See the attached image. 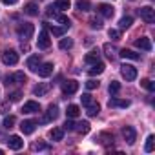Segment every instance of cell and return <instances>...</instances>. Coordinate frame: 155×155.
Instances as JSON below:
<instances>
[{
  "instance_id": "603a6c76",
  "label": "cell",
  "mask_w": 155,
  "mask_h": 155,
  "mask_svg": "<svg viewBox=\"0 0 155 155\" xmlns=\"http://www.w3.org/2000/svg\"><path fill=\"white\" fill-rule=\"evenodd\" d=\"M86 108H88V111H86V113H88L90 117H95V115H99V111H101V106H99L97 102H93V101H91Z\"/></svg>"
},
{
  "instance_id": "8d00e7d4",
  "label": "cell",
  "mask_w": 155,
  "mask_h": 155,
  "mask_svg": "<svg viewBox=\"0 0 155 155\" xmlns=\"http://www.w3.org/2000/svg\"><path fill=\"white\" fill-rule=\"evenodd\" d=\"M153 135H148V139H146V146H144V150L150 153V151H153Z\"/></svg>"
},
{
  "instance_id": "1f68e13d",
  "label": "cell",
  "mask_w": 155,
  "mask_h": 155,
  "mask_svg": "<svg viewBox=\"0 0 155 155\" xmlns=\"http://www.w3.org/2000/svg\"><path fill=\"white\" fill-rule=\"evenodd\" d=\"M15 122H17V119H15L13 115H8V117L4 119V128H6V130H11V128L15 126Z\"/></svg>"
},
{
  "instance_id": "f35d334b",
  "label": "cell",
  "mask_w": 155,
  "mask_h": 155,
  "mask_svg": "<svg viewBox=\"0 0 155 155\" xmlns=\"http://www.w3.org/2000/svg\"><path fill=\"white\" fill-rule=\"evenodd\" d=\"M90 26H91L93 29H101V28H102V22H101L99 18H95V17H93V18L90 20Z\"/></svg>"
},
{
  "instance_id": "3957f363",
  "label": "cell",
  "mask_w": 155,
  "mask_h": 155,
  "mask_svg": "<svg viewBox=\"0 0 155 155\" xmlns=\"http://www.w3.org/2000/svg\"><path fill=\"white\" fill-rule=\"evenodd\" d=\"M120 73L126 81H135L137 79V68L130 66V64H122L120 66Z\"/></svg>"
},
{
  "instance_id": "7c38bea8",
  "label": "cell",
  "mask_w": 155,
  "mask_h": 155,
  "mask_svg": "<svg viewBox=\"0 0 155 155\" xmlns=\"http://www.w3.org/2000/svg\"><path fill=\"white\" fill-rule=\"evenodd\" d=\"M57 117H58V108L51 104V106L48 108V111H46V115L42 117V122H51V120H55Z\"/></svg>"
},
{
  "instance_id": "8992f818",
  "label": "cell",
  "mask_w": 155,
  "mask_h": 155,
  "mask_svg": "<svg viewBox=\"0 0 155 155\" xmlns=\"http://www.w3.org/2000/svg\"><path fill=\"white\" fill-rule=\"evenodd\" d=\"M122 137H124V140H126L128 144H133L135 139H137L135 128H133V126H124V128H122Z\"/></svg>"
},
{
  "instance_id": "9a60e30c",
  "label": "cell",
  "mask_w": 155,
  "mask_h": 155,
  "mask_svg": "<svg viewBox=\"0 0 155 155\" xmlns=\"http://www.w3.org/2000/svg\"><path fill=\"white\" fill-rule=\"evenodd\" d=\"M8 146H9L11 150H20V148L24 146V140H22L18 135H11V137L8 139Z\"/></svg>"
},
{
  "instance_id": "60d3db41",
  "label": "cell",
  "mask_w": 155,
  "mask_h": 155,
  "mask_svg": "<svg viewBox=\"0 0 155 155\" xmlns=\"http://www.w3.org/2000/svg\"><path fill=\"white\" fill-rule=\"evenodd\" d=\"M64 29H66V28H55V26H51V33H53L55 37H62V35H64Z\"/></svg>"
},
{
  "instance_id": "f546056e",
  "label": "cell",
  "mask_w": 155,
  "mask_h": 155,
  "mask_svg": "<svg viewBox=\"0 0 155 155\" xmlns=\"http://www.w3.org/2000/svg\"><path fill=\"white\" fill-rule=\"evenodd\" d=\"M131 24H133V18L131 17H122L120 22H119V29H128Z\"/></svg>"
},
{
  "instance_id": "681fc988",
  "label": "cell",
  "mask_w": 155,
  "mask_h": 155,
  "mask_svg": "<svg viewBox=\"0 0 155 155\" xmlns=\"http://www.w3.org/2000/svg\"><path fill=\"white\" fill-rule=\"evenodd\" d=\"M40 2H42V0H40Z\"/></svg>"
},
{
  "instance_id": "ee69618b",
  "label": "cell",
  "mask_w": 155,
  "mask_h": 155,
  "mask_svg": "<svg viewBox=\"0 0 155 155\" xmlns=\"http://www.w3.org/2000/svg\"><path fill=\"white\" fill-rule=\"evenodd\" d=\"M81 101H82V104H84V106H88V104L91 102V95H90V93H84V95L81 97Z\"/></svg>"
},
{
  "instance_id": "83f0119b",
  "label": "cell",
  "mask_w": 155,
  "mask_h": 155,
  "mask_svg": "<svg viewBox=\"0 0 155 155\" xmlns=\"http://www.w3.org/2000/svg\"><path fill=\"white\" fill-rule=\"evenodd\" d=\"M77 9L79 11H90L91 9V2L90 0H79V2H77Z\"/></svg>"
},
{
  "instance_id": "277c9868",
  "label": "cell",
  "mask_w": 155,
  "mask_h": 155,
  "mask_svg": "<svg viewBox=\"0 0 155 155\" xmlns=\"http://www.w3.org/2000/svg\"><path fill=\"white\" fill-rule=\"evenodd\" d=\"M139 15H140V18H142L144 22H148V24H151V22L155 20V9L150 8V6L140 8V9H139Z\"/></svg>"
},
{
  "instance_id": "5b68a950",
  "label": "cell",
  "mask_w": 155,
  "mask_h": 155,
  "mask_svg": "<svg viewBox=\"0 0 155 155\" xmlns=\"http://www.w3.org/2000/svg\"><path fill=\"white\" fill-rule=\"evenodd\" d=\"M22 82H26V75L22 73V71H17L15 75H8L6 77V86H11V84H22Z\"/></svg>"
},
{
  "instance_id": "30bf717a",
  "label": "cell",
  "mask_w": 155,
  "mask_h": 155,
  "mask_svg": "<svg viewBox=\"0 0 155 155\" xmlns=\"http://www.w3.org/2000/svg\"><path fill=\"white\" fill-rule=\"evenodd\" d=\"M35 128H37V120H31V119L22 120V124H20V130H22L24 135H31L35 131Z\"/></svg>"
},
{
  "instance_id": "f1b7e54d",
  "label": "cell",
  "mask_w": 155,
  "mask_h": 155,
  "mask_svg": "<svg viewBox=\"0 0 155 155\" xmlns=\"http://www.w3.org/2000/svg\"><path fill=\"white\" fill-rule=\"evenodd\" d=\"M75 130L79 131V133H88V131H90V122H88V120H82V122H79V124H75Z\"/></svg>"
},
{
  "instance_id": "6da1fadb",
  "label": "cell",
  "mask_w": 155,
  "mask_h": 155,
  "mask_svg": "<svg viewBox=\"0 0 155 155\" xmlns=\"http://www.w3.org/2000/svg\"><path fill=\"white\" fill-rule=\"evenodd\" d=\"M17 33H18V37L22 38V42H28V40L33 37V33H35V26H33V24H29V22H24V24H20V26H18Z\"/></svg>"
},
{
  "instance_id": "ba28073f",
  "label": "cell",
  "mask_w": 155,
  "mask_h": 155,
  "mask_svg": "<svg viewBox=\"0 0 155 155\" xmlns=\"http://www.w3.org/2000/svg\"><path fill=\"white\" fill-rule=\"evenodd\" d=\"M77 90H79V82L77 81H66L62 84V93L64 95H73V93H77Z\"/></svg>"
},
{
  "instance_id": "ab89813d",
  "label": "cell",
  "mask_w": 155,
  "mask_h": 155,
  "mask_svg": "<svg viewBox=\"0 0 155 155\" xmlns=\"http://www.w3.org/2000/svg\"><path fill=\"white\" fill-rule=\"evenodd\" d=\"M108 35H110L111 40H119V38H120V31H119V29H110Z\"/></svg>"
},
{
  "instance_id": "ffe728a7",
  "label": "cell",
  "mask_w": 155,
  "mask_h": 155,
  "mask_svg": "<svg viewBox=\"0 0 155 155\" xmlns=\"http://www.w3.org/2000/svg\"><path fill=\"white\" fill-rule=\"evenodd\" d=\"M119 55H120L122 58H130V60H139V58H140V55L135 53V51H131V49H120Z\"/></svg>"
},
{
  "instance_id": "4fadbf2b",
  "label": "cell",
  "mask_w": 155,
  "mask_h": 155,
  "mask_svg": "<svg viewBox=\"0 0 155 155\" xmlns=\"http://www.w3.org/2000/svg\"><path fill=\"white\" fill-rule=\"evenodd\" d=\"M97 11H99L102 17H106V18H111L113 13H115V9H113L110 4H99V6H97Z\"/></svg>"
},
{
  "instance_id": "e575fe53",
  "label": "cell",
  "mask_w": 155,
  "mask_h": 155,
  "mask_svg": "<svg viewBox=\"0 0 155 155\" xmlns=\"http://www.w3.org/2000/svg\"><path fill=\"white\" fill-rule=\"evenodd\" d=\"M57 11H58V9H57L55 6H49V8L46 9V15H48L49 18H55V20H57V17H58V13H57Z\"/></svg>"
},
{
  "instance_id": "7bdbcfd3",
  "label": "cell",
  "mask_w": 155,
  "mask_h": 155,
  "mask_svg": "<svg viewBox=\"0 0 155 155\" xmlns=\"http://www.w3.org/2000/svg\"><path fill=\"white\" fill-rule=\"evenodd\" d=\"M64 130H69V131H71V130H75V122H73L69 117H68V120L64 122Z\"/></svg>"
},
{
  "instance_id": "d6986e66",
  "label": "cell",
  "mask_w": 155,
  "mask_h": 155,
  "mask_svg": "<svg viewBox=\"0 0 155 155\" xmlns=\"http://www.w3.org/2000/svg\"><path fill=\"white\" fill-rule=\"evenodd\" d=\"M108 106H110V108H128V106H130V101H122V99H110Z\"/></svg>"
},
{
  "instance_id": "d590c367",
  "label": "cell",
  "mask_w": 155,
  "mask_h": 155,
  "mask_svg": "<svg viewBox=\"0 0 155 155\" xmlns=\"http://www.w3.org/2000/svg\"><path fill=\"white\" fill-rule=\"evenodd\" d=\"M57 20H58V22L62 24V28H66V29L71 26V22H69V18H68L66 15H58V17H57Z\"/></svg>"
},
{
  "instance_id": "7a4b0ae2",
  "label": "cell",
  "mask_w": 155,
  "mask_h": 155,
  "mask_svg": "<svg viewBox=\"0 0 155 155\" xmlns=\"http://www.w3.org/2000/svg\"><path fill=\"white\" fill-rule=\"evenodd\" d=\"M2 62L8 64V66H15L18 62V53L13 51V49H4L2 51Z\"/></svg>"
},
{
  "instance_id": "c3c4849f",
  "label": "cell",
  "mask_w": 155,
  "mask_h": 155,
  "mask_svg": "<svg viewBox=\"0 0 155 155\" xmlns=\"http://www.w3.org/2000/svg\"><path fill=\"white\" fill-rule=\"evenodd\" d=\"M2 153H4V150H0V155H2Z\"/></svg>"
},
{
  "instance_id": "4316f807",
  "label": "cell",
  "mask_w": 155,
  "mask_h": 155,
  "mask_svg": "<svg viewBox=\"0 0 155 155\" xmlns=\"http://www.w3.org/2000/svg\"><path fill=\"white\" fill-rule=\"evenodd\" d=\"M69 6H71L69 0H55V8L58 11H66V9H69Z\"/></svg>"
},
{
  "instance_id": "cb8c5ba5",
  "label": "cell",
  "mask_w": 155,
  "mask_h": 155,
  "mask_svg": "<svg viewBox=\"0 0 155 155\" xmlns=\"http://www.w3.org/2000/svg\"><path fill=\"white\" fill-rule=\"evenodd\" d=\"M84 60H86L88 64H95V62L101 60V53H99V51H91V53H88V55L84 57Z\"/></svg>"
},
{
  "instance_id": "9c48e42d",
  "label": "cell",
  "mask_w": 155,
  "mask_h": 155,
  "mask_svg": "<svg viewBox=\"0 0 155 155\" xmlns=\"http://www.w3.org/2000/svg\"><path fill=\"white\" fill-rule=\"evenodd\" d=\"M49 44H51V40H49V35H48V31H46V29H42V31L38 33L37 46H38L40 49H48V48H49Z\"/></svg>"
},
{
  "instance_id": "bcb514c9",
  "label": "cell",
  "mask_w": 155,
  "mask_h": 155,
  "mask_svg": "<svg viewBox=\"0 0 155 155\" xmlns=\"http://www.w3.org/2000/svg\"><path fill=\"white\" fill-rule=\"evenodd\" d=\"M33 150H49V146H46V144H42V142H35V144H33Z\"/></svg>"
},
{
  "instance_id": "74e56055",
  "label": "cell",
  "mask_w": 155,
  "mask_h": 155,
  "mask_svg": "<svg viewBox=\"0 0 155 155\" xmlns=\"http://www.w3.org/2000/svg\"><path fill=\"white\" fill-rule=\"evenodd\" d=\"M20 97H22L20 91H13V93L8 95V101H9V102H17V101H20Z\"/></svg>"
},
{
  "instance_id": "e0dca14e",
  "label": "cell",
  "mask_w": 155,
  "mask_h": 155,
  "mask_svg": "<svg viewBox=\"0 0 155 155\" xmlns=\"http://www.w3.org/2000/svg\"><path fill=\"white\" fill-rule=\"evenodd\" d=\"M66 115H68L69 119H77V117L81 115V108L77 106V104H69L68 110H66Z\"/></svg>"
},
{
  "instance_id": "d4e9b609",
  "label": "cell",
  "mask_w": 155,
  "mask_h": 155,
  "mask_svg": "<svg viewBox=\"0 0 155 155\" xmlns=\"http://www.w3.org/2000/svg\"><path fill=\"white\" fill-rule=\"evenodd\" d=\"M49 137H51L53 140H62V137H64V128H53V130L49 131Z\"/></svg>"
},
{
  "instance_id": "f6af8a7d",
  "label": "cell",
  "mask_w": 155,
  "mask_h": 155,
  "mask_svg": "<svg viewBox=\"0 0 155 155\" xmlns=\"http://www.w3.org/2000/svg\"><path fill=\"white\" fill-rule=\"evenodd\" d=\"M9 111V101L8 102H0V113H8Z\"/></svg>"
},
{
  "instance_id": "2e32d148",
  "label": "cell",
  "mask_w": 155,
  "mask_h": 155,
  "mask_svg": "<svg viewBox=\"0 0 155 155\" xmlns=\"http://www.w3.org/2000/svg\"><path fill=\"white\" fill-rule=\"evenodd\" d=\"M104 68H106V66H104V64H102V62L99 60V62H95V64H91V68L88 69V73H90L91 77H95V75H101V73L104 71Z\"/></svg>"
},
{
  "instance_id": "8fae6325",
  "label": "cell",
  "mask_w": 155,
  "mask_h": 155,
  "mask_svg": "<svg viewBox=\"0 0 155 155\" xmlns=\"http://www.w3.org/2000/svg\"><path fill=\"white\" fill-rule=\"evenodd\" d=\"M38 111H40V104L35 101H28L22 106V113H38Z\"/></svg>"
},
{
  "instance_id": "5bb4252c",
  "label": "cell",
  "mask_w": 155,
  "mask_h": 155,
  "mask_svg": "<svg viewBox=\"0 0 155 155\" xmlns=\"http://www.w3.org/2000/svg\"><path fill=\"white\" fill-rule=\"evenodd\" d=\"M135 46H137L139 49H142V51H151V40H150L148 37L137 38V40H135Z\"/></svg>"
},
{
  "instance_id": "836d02e7",
  "label": "cell",
  "mask_w": 155,
  "mask_h": 155,
  "mask_svg": "<svg viewBox=\"0 0 155 155\" xmlns=\"http://www.w3.org/2000/svg\"><path fill=\"white\" fill-rule=\"evenodd\" d=\"M140 86H142L144 90H148V91H153V90H155V86H153V82H151L150 79H142V81H140Z\"/></svg>"
},
{
  "instance_id": "484cf974",
  "label": "cell",
  "mask_w": 155,
  "mask_h": 155,
  "mask_svg": "<svg viewBox=\"0 0 155 155\" xmlns=\"http://www.w3.org/2000/svg\"><path fill=\"white\" fill-rule=\"evenodd\" d=\"M104 53H106V57H108L110 60H113L115 55H117V49H115V46H111V44H104Z\"/></svg>"
},
{
  "instance_id": "b9f144b4",
  "label": "cell",
  "mask_w": 155,
  "mask_h": 155,
  "mask_svg": "<svg viewBox=\"0 0 155 155\" xmlns=\"http://www.w3.org/2000/svg\"><path fill=\"white\" fill-rule=\"evenodd\" d=\"M86 88H88V90H97V88H99V82L93 81V79H90V81L86 82Z\"/></svg>"
},
{
  "instance_id": "ac0fdd59",
  "label": "cell",
  "mask_w": 155,
  "mask_h": 155,
  "mask_svg": "<svg viewBox=\"0 0 155 155\" xmlns=\"http://www.w3.org/2000/svg\"><path fill=\"white\" fill-rule=\"evenodd\" d=\"M24 13L29 15V17H37V15H38V6L33 4V2H28V4L24 6Z\"/></svg>"
},
{
  "instance_id": "52a82bcc",
  "label": "cell",
  "mask_w": 155,
  "mask_h": 155,
  "mask_svg": "<svg viewBox=\"0 0 155 155\" xmlns=\"http://www.w3.org/2000/svg\"><path fill=\"white\" fill-rule=\"evenodd\" d=\"M35 73H38V77H49L53 73V64L51 62H44V64H38V68L35 69Z\"/></svg>"
},
{
  "instance_id": "44dd1931",
  "label": "cell",
  "mask_w": 155,
  "mask_h": 155,
  "mask_svg": "<svg viewBox=\"0 0 155 155\" xmlns=\"http://www.w3.org/2000/svg\"><path fill=\"white\" fill-rule=\"evenodd\" d=\"M38 64H40V55H31V57L28 58V68H29L31 71H35V69L38 68Z\"/></svg>"
},
{
  "instance_id": "4dcf8cb0",
  "label": "cell",
  "mask_w": 155,
  "mask_h": 155,
  "mask_svg": "<svg viewBox=\"0 0 155 155\" xmlns=\"http://www.w3.org/2000/svg\"><path fill=\"white\" fill-rule=\"evenodd\" d=\"M58 48H60V49H71V48H73V40H71V38H62V40L58 42Z\"/></svg>"
},
{
  "instance_id": "7402d4cb",
  "label": "cell",
  "mask_w": 155,
  "mask_h": 155,
  "mask_svg": "<svg viewBox=\"0 0 155 155\" xmlns=\"http://www.w3.org/2000/svg\"><path fill=\"white\" fill-rule=\"evenodd\" d=\"M48 91H49V84H37V86L33 88V93H35V95H38V97L46 95Z\"/></svg>"
},
{
  "instance_id": "d6a6232c",
  "label": "cell",
  "mask_w": 155,
  "mask_h": 155,
  "mask_svg": "<svg viewBox=\"0 0 155 155\" xmlns=\"http://www.w3.org/2000/svg\"><path fill=\"white\" fill-rule=\"evenodd\" d=\"M108 90H110V93H111V95L119 93V91H120V82H117V81H111V82H110V88H108Z\"/></svg>"
},
{
  "instance_id": "7dc6e473",
  "label": "cell",
  "mask_w": 155,
  "mask_h": 155,
  "mask_svg": "<svg viewBox=\"0 0 155 155\" xmlns=\"http://www.w3.org/2000/svg\"><path fill=\"white\" fill-rule=\"evenodd\" d=\"M2 2L6 4V6H13V4H17L18 0H2Z\"/></svg>"
}]
</instances>
